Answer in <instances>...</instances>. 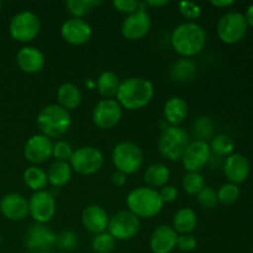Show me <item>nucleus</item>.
I'll return each instance as SVG.
<instances>
[{
	"label": "nucleus",
	"instance_id": "14",
	"mask_svg": "<svg viewBox=\"0 0 253 253\" xmlns=\"http://www.w3.org/2000/svg\"><path fill=\"white\" fill-rule=\"evenodd\" d=\"M25 247L31 253L48 252L57 242V235L43 224H34L25 234Z\"/></svg>",
	"mask_w": 253,
	"mask_h": 253
},
{
	"label": "nucleus",
	"instance_id": "16",
	"mask_svg": "<svg viewBox=\"0 0 253 253\" xmlns=\"http://www.w3.org/2000/svg\"><path fill=\"white\" fill-rule=\"evenodd\" d=\"M53 142L49 137L36 133L27 138L24 146V156L32 166H39L47 162L52 157Z\"/></svg>",
	"mask_w": 253,
	"mask_h": 253
},
{
	"label": "nucleus",
	"instance_id": "35",
	"mask_svg": "<svg viewBox=\"0 0 253 253\" xmlns=\"http://www.w3.org/2000/svg\"><path fill=\"white\" fill-rule=\"evenodd\" d=\"M204 187L205 180L199 172H188L182 179V188L189 195L197 197Z\"/></svg>",
	"mask_w": 253,
	"mask_h": 253
},
{
	"label": "nucleus",
	"instance_id": "34",
	"mask_svg": "<svg viewBox=\"0 0 253 253\" xmlns=\"http://www.w3.org/2000/svg\"><path fill=\"white\" fill-rule=\"evenodd\" d=\"M217 194V202L222 205H232L239 200L240 195H241V190L240 187L232 183H225L222 184L219 189L216 190Z\"/></svg>",
	"mask_w": 253,
	"mask_h": 253
},
{
	"label": "nucleus",
	"instance_id": "12",
	"mask_svg": "<svg viewBox=\"0 0 253 253\" xmlns=\"http://www.w3.org/2000/svg\"><path fill=\"white\" fill-rule=\"evenodd\" d=\"M123 118V108L116 99H101L94 106L91 119L94 125L100 130H111L120 123Z\"/></svg>",
	"mask_w": 253,
	"mask_h": 253
},
{
	"label": "nucleus",
	"instance_id": "42",
	"mask_svg": "<svg viewBox=\"0 0 253 253\" xmlns=\"http://www.w3.org/2000/svg\"><path fill=\"white\" fill-rule=\"evenodd\" d=\"M197 246H198L197 239H195L192 234L178 235L177 246H175V249H178L179 251L185 252V253L192 252L197 249Z\"/></svg>",
	"mask_w": 253,
	"mask_h": 253
},
{
	"label": "nucleus",
	"instance_id": "47",
	"mask_svg": "<svg viewBox=\"0 0 253 253\" xmlns=\"http://www.w3.org/2000/svg\"><path fill=\"white\" fill-rule=\"evenodd\" d=\"M143 4H145V6L161 7V6H165V5H167L168 1H166V0H163V1H145Z\"/></svg>",
	"mask_w": 253,
	"mask_h": 253
},
{
	"label": "nucleus",
	"instance_id": "6",
	"mask_svg": "<svg viewBox=\"0 0 253 253\" xmlns=\"http://www.w3.org/2000/svg\"><path fill=\"white\" fill-rule=\"evenodd\" d=\"M111 160L116 170L126 175L138 172L143 165V152L136 143L124 141L114 147Z\"/></svg>",
	"mask_w": 253,
	"mask_h": 253
},
{
	"label": "nucleus",
	"instance_id": "1",
	"mask_svg": "<svg viewBox=\"0 0 253 253\" xmlns=\"http://www.w3.org/2000/svg\"><path fill=\"white\" fill-rule=\"evenodd\" d=\"M207 31L197 22L185 21L173 29L170 46L182 58H192L199 54L207 44Z\"/></svg>",
	"mask_w": 253,
	"mask_h": 253
},
{
	"label": "nucleus",
	"instance_id": "51",
	"mask_svg": "<svg viewBox=\"0 0 253 253\" xmlns=\"http://www.w3.org/2000/svg\"><path fill=\"white\" fill-rule=\"evenodd\" d=\"M252 253H253V252H252Z\"/></svg>",
	"mask_w": 253,
	"mask_h": 253
},
{
	"label": "nucleus",
	"instance_id": "18",
	"mask_svg": "<svg viewBox=\"0 0 253 253\" xmlns=\"http://www.w3.org/2000/svg\"><path fill=\"white\" fill-rule=\"evenodd\" d=\"M222 172L225 178L232 184H241L249 179L251 174V165L246 156L241 153H232L229 157L225 158L222 165Z\"/></svg>",
	"mask_w": 253,
	"mask_h": 253
},
{
	"label": "nucleus",
	"instance_id": "21",
	"mask_svg": "<svg viewBox=\"0 0 253 253\" xmlns=\"http://www.w3.org/2000/svg\"><path fill=\"white\" fill-rule=\"evenodd\" d=\"M178 234L169 225H160L153 230L150 237L152 253H170L177 246Z\"/></svg>",
	"mask_w": 253,
	"mask_h": 253
},
{
	"label": "nucleus",
	"instance_id": "48",
	"mask_svg": "<svg viewBox=\"0 0 253 253\" xmlns=\"http://www.w3.org/2000/svg\"><path fill=\"white\" fill-rule=\"evenodd\" d=\"M2 244V237H1V235H0V245Z\"/></svg>",
	"mask_w": 253,
	"mask_h": 253
},
{
	"label": "nucleus",
	"instance_id": "44",
	"mask_svg": "<svg viewBox=\"0 0 253 253\" xmlns=\"http://www.w3.org/2000/svg\"><path fill=\"white\" fill-rule=\"evenodd\" d=\"M126 180H127V175L124 174V173L119 172V170H115V172L113 173V175H111V183H113L115 187L118 188H121L125 185Z\"/></svg>",
	"mask_w": 253,
	"mask_h": 253
},
{
	"label": "nucleus",
	"instance_id": "5",
	"mask_svg": "<svg viewBox=\"0 0 253 253\" xmlns=\"http://www.w3.org/2000/svg\"><path fill=\"white\" fill-rule=\"evenodd\" d=\"M189 135L180 126H167L158 138V151L168 161H179L189 145Z\"/></svg>",
	"mask_w": 253,
	"mask_h": 253
},
{
	"label": "nucleus",
	"instance_id": "9",
	"mask_svg": "<svg viewBox=\"0 0 253 253\" xmlns=\"http://www.w3.org/2000/svg\"><path fill=\"white\" fill-rule=\"evenodd\" d=\"M72 170L81 175H93L101 169L104 155L94 146H83L74 150L69 160Z\"/></svg>",
	"mask_w": 253,
	"mask_h": 253
},
{
	"label": "nucleus",
	"instance_id": "50",
	"mask_svg": "<svg viewBox=\"0 0 253 253\" xmlns=\"http://www.w3.org/2000/svg\"><path fill=\"white\" fill-rule=\"evenodd\" d=\"M37 253H49V252H37Z\"/></svg>",
	"mask_w": 253,
	"mask_h": 253
},
{
	"label": "nucleus",
	"instance_id": "2",
	"mask_svg": "<svg viewBox=\"0 0 253 253\" xmlns=\"http://www.w3.org/2000/svg\"><path fill=\"white\" fill-rule=\"evenodd\" d=\"M155 95V86L150 79L143 77H131L120 83L116 93V101L128 111L146 108Z\"/></svg>",
	"mask_w": 253,
	"mask_h": 253
},
{
	"label": "nucleus",
	"instance_id": "19",
	"mask_svg": "<svg viewBox=\"0 0 253 253\" xmlns=\"http://www.w3.org/2000/svg\"><path fill=\"white\" fill-rule=\"evenodd\" d=\"M0 212L11 221H21L29 215V200L19 193L5 194L0 200Z\"/></svg>",
	"mask_w": 253,
	"mask_h": 253
},
{
	"label": "nucleus",
	"instance_id": "13",
	"mask_svg": "<svg viewBox=\"0 0 253 253\" xmlns=\"http://www.w3.org/2000/svg\"><path fill=\"white\" fill-rule=\"evenodd\" d=\"M152 29V19L143 7L133 14L127 15L121 24V34L128 41H140L148 35Z\"/></svg>",
	"mask_w": 253,
	"mask_h": 253
},
{
	"label": "nucleus",
	"instance_id": "43",
	"mask_svg": "<svg viewBox=\"0 0 253 253\" xmlns=\"http://www.w3.org/2000/svg\"><path fill=\"white\" fill-rule=\"evenodd\" d=\"M158 193H160V197L161 199H162L163 204H165V203L175 202L178 198V189L174 187V185H170V184L165 185V187H162L160 190H158Z\"/></svg>",
	"mask_w": 253,
	"mask_h": 253
},
{
	"label": "nucleus",
	"instance_id": "3",
	"mask_svg": "<svg viewBox=\"0 0 253 253\" xmlns=\"http://www.w3.org/2000/svg\"><path fill=\"white\" fill-rule=\"evenodd\" d=\"M163 202L157 189L138 187L131 190L126 197V207L138 219H152L163 209Z\"/></svg>",
	"mask_w": 253,
	"mask_h": 253
},
{
	"label": "nucleus",
	"instance_id": "39",
	"mask_svg": "<svg viewBox=\"0 0 253 253\" xmlns=\"http://www.w3.org/2000/svg\"><path fill=\"white\" fill-rule=\"evenodd\" d=\"M78 235L74 234L73 231H69V230H66V231L57 235L56 245L61 250H64V251H72V250H74L78 246Z\"/></svg>",
	"mask_w": 253,
	"mask_h": 253
},
{
	"label": "nucleus",
	"instance_id": "7",
	"mask_svg": "<svg viewBox=\"0 0 253 253\" xmlns=\"http://www.w3.org/2000/svg\"><path fill=\"white\" fill-rule=\"evenodd\" d=\"M249 31L245 15L240 11H227L216 25L217 37L225 44H236L245 39Z\"/></svg>",
	"mask_w": 253,
	"mask_h": 253
},
{
	"label": "nucleus",
	"instance_id": "17",
	"mask_svg": "<svg viewBox=\"0 0 253 253\" xmlns=\"http://www.w3.org/2000/svg\"><path fill=\"white\" fill-rule=\"evenodd\" d=\"M93 35V29L90 24L84 19H71L66 20L61 26V36L67 43L73 46H82L89 42Z\"/></svg>",
	"mask_w": 253,
	"mask_h": 253
},
{
	"label": "nucleus",
	"instance_id": "46",
	"mask_svg": "<svg viewBox=\"0 0 253 253\" xmlns=\"http://www.w3.org/2000/svg\"><path fill=\"white\" fill-rule=\"evenodd\" d=\"M245 19H246L247 25L249 27H252L253 29V4L250 5L249 7L246 9V12H245Z\"/></svg>",
	"mask_w": 253,
	"mask_h": 253
},
{
	"label": "nucleus",
	"instance_id": "45",
	"mask_svg": "<svg viewBox=\"0 0 253 253\" xmlns=\"http://www.w3.org/2000/svg\"><path fill=\"white\" fill-rule=\"evenodd\" d=\"M210 4L215 7H219V9H226V7L232 6L235 1L234 0H211Z\"/></svg>",
	"mask_w": 253,
	"mask_h": 253
},
{
	"label": "nucleus",
	"instance_id": "25",
	"mask_svg": "<svg viewBox=\"0 0 253 253\" xmlns=\"http://www.w3.org/2000/svg\"><path fill=\"white\" fill-rule=\"evenodd\" d=\"M198 225V215L192 208H182L173 216L172 227L178 235L192 234Z\"/></svg>",
	"mask_w": 253,
	"mask_h": 253
},
{
	"label": "nucleus",
	"instance_id": "36",
	"mask_svg": "<svg viewBox=\"0 0 253 253\" xmlns=\"http://www.w3.org/2000/svg\"><path fill=\"white\" fill-rule=\"evenodd\" d=\"M115 244L116 240L108 231H104L95 235L91 241V249L95 253H111L115 249Z\"/></svg>",
	"mask_w": 253,
	"mask_h": 253
},
{
	"label": "nucleus",
	"instance_id": "11",
	"mask_svg": "<svg viewBox=\"0 0 253 253\" xmlns=\"http://www.w3.org/2000/svg\"><path fill=\"white\" fill-rule=\"evenodd\" d=\"M56 198L48 190L35 192L29 199V215L36 221V224H43L51 221L56 215Z\"/></svg>",
	"mask_w": 253,
	"mask_h": 253
},
{
	"label": "nucleus",
	"instance_id": "20",
	"mask_svg": "<svg viewBox=\"0 0 253 253\" xmlns=\"http://www.w3.org/2000/svg\"><path fill=\"white\" fill-rule=\"evenodd\" d=\"M46 59L41 49L35 46H24L17 51L16 64L24 73L35 74L43 69Z\"/></svg>",
	"mask_w": 253,
	"mask_h": 253
},
{
	"label": "nucleus",
	"instance_id": "23",
	"mask_svg": "<svg viewBox=\"0 0 253 253\" xmlns=\"http://www.w3.org/2000/svg\"><path fill=\"white\" fill-rule=\"evenodd\" d=\"M188 104L182 96H172L163 106V120L168 126H179L188 116Z\"/></svg>",
	"mask_w": 253,
	"mask_h": 253
},
{
	"label": "nucleus",
	"instance_id": "15",
	"mask_svg": "<svg viewBox=\"0 0 253 253\" xmlns=\"http://www.w3.org/2000/svg\"><path fill=\"white\" fill-rule=\"evenodd\" d=\"M209 142L194 140L190 141L182 156L183 167L187 172H199L211 160Z\"/></svg>",
	"mask_w": 253,
	"mask_h": 253
},
{
	"label": "nucleus",
	"instance_id": "38",
	"mask_svg": "<svg viewBox=\"0 0 253 253\" xmlns=\"http://www.w3.org/2000/svg\"><path fill=\"white\" fill-rule=\"evenodd\" d=\"M74 152V148L67 141H57L53 143V151H52V157L56 158L59 162H69L72 155Z\"/></svg>",
	"mask_w": 253,
	"mask_h": 253
},
{
	"label": "nucleus",
	"instance_id": "4",
	"mask_svg": "<svg viewBox=\"0 0 253 253\" xmlns=\"http://www.w3.org/2000/svg\"><path fill=\"white\" fill-rule=\"evenodd\" d=\"M37 126L42 135L49 138H57L67 133L72 125L71 113L58 104L44 106L37 115Z\"/></svg>",
	"mask_w": 253,
	"mask_h": 253
},
{
	"label": "nucleus",
	"instance_id": "26",
	"mask_svg": "<svg viewBox=\"0 0 253 253\" xmlns=\"http://www.w3.org/2000/svg\"><path fill=\"white\" fill-rule=\"evenodd\" d=\"M170 178V172L168 167L163 163H152L148 166L143 174L146 187H150L152 189L162 188L168 184V180Z\"/></svg>",
	"mask_w": 253,
	"mask_h": 253
},
{
	"label": "nucleus",
	"instance_id": "49",
	"mask_svg": "<svg viewBox=\"0 0 253 253\" xmlns=\"http://www.w3.org/2000/svg\"><path fill=\"white\" fill-rule=\"evenodd\" d=\"M1 6H2V4H1V1H0V11H1Z\"/></svg>",
	"mask_w": 253,
	"mask_h": 253
},
{
	"label": "nucleus",
	"instance_id": "40",
	"mask_svg": "<svg viewBox=\"0 0 253 253\" xmlns=\"http://www.w3.org/2000/svg\"><path fill=\"white\" fill-rule=\"evenodd\" d=\"M179 11L188 21L195 22V20L199 19L200 15H202V7L195 2L184 0V1L179 2Z\"/></svg>",
	"mask_w": 253,
	"mask_h": 253
},
{
	"label": "nucleus",
	"instance_id": "22",
	"mask_svg": "<svg viewBox=\"0 0 253 253\" xmlns=\"http://www.w3.org/2000/svg\"><path fill=\"white\" fill-rule=\"evenodd\" d=\"M82 224L91 234H101L106 231L109 224V216L104 208L100 205H88L82 212Z\"/></svg>",
	"mask_w": 253,
	"mask_h": 253
},
{
	"label": "nucleus",
	"instance_id": "29",
	"mask_svg": "<svg viewBox=\"0 0 253 253\" xmlns=\"http://www.w3.org/2000/svg\"><path fill=\"white\" fill-rule=\"evenodd\" d=\"M22 180L25 185L35 192H41L46 190L48 179H47V173L39 166H30L22 173Z\"/></svg>",
	"mask_w": 253,
	"mask_h": 253
},
{
	"label": "nucleus",
	"instance_id": "27",
	"mask_svg": "<svg viewBox=\"0 0 253 253\" xmlns=\"http://www.w3.org/2000/svg\"><path fill=\"white\" fill-rule=\"evenodd\" d=\"M47 179H48V184H51L53 188H62L69 183L72 179V170L69 162H56L52 163L49 166L48 170H47Z\"/></svg>",
	"mask_w": 253,
	"mask_h": 253
},
{
	"label": "nucleus",
	"instance_id": "8",
	"mask_svg": "<svg viewBox=\"0 0 253 253\" xmlns=\"http://www.w3.org/2000/svg\"><path fill=\"white\" fill-rule=\"evenodd\" d=\"M41 31L40 17L30 10H22L12 16L9 24V34L15 41L27 43L36 39Z\"/></svg>",
	"mask_w": 253,
	"mask_h": 253
},
{
	"label": "nucleus",
	"instance_id": "10",
	"mask_svg": "<svg viewBox=\"0 0 253 253\" xmlns=\"http://www.w3.org/2000/svg\"><path fill=\"white\" fill-rule=\"evenodd\" d=\"M140 229V219L128 210H121L109 217L106 230L116 241H126V240L133 239L138 234Z\"/></svg>",
	"mask_w": 253,
	"mask_h": 253
},
{
	"label": "nucleus",
	"instance_id": "24",
	"mask_svg": "<svg viewBox=\"0 0 253 253\" xmlns=\"http://www.w3.org/2000/svg\"><path fill=\"white\" fill-rule=\"evenodd\" d=\"M82 99L83 95L81 89L73 83H63L57 90L58 105L68 111L76 110L82 104Z\"/></svg>",
	"mask_w": 253,
	"mask_h": 253
},
{
	"label": "nucleus",
	"instance_id": "28",
	"mask_svg": "<svg viewBox=\"0 0 253 253\" xmlns=\"http://www.w3.org/2000/svg\"><path fill=\"white\" fill-rule=\"evenodd\" d=\"M120 79L118 74L111 71H105L98 77L95 82V86L98 89L99 94L104 99H114L120 86Z\"/></svg>",
	"mask_w": 253,
	"mask_h": 253
},
{
	"label": "nucleus",
	"instance_id": "37",
	"mask_svg": "<svg viewBox=\"0 0 253 253\" xmlns=\"http://www.w3.org/2000/svg\"><path fill=\"white\" fill-rule=\"evenodd\" d=\"M197 200L203 208L205 209H214L219 202H217V194L216 190L212 189L211 187H208L205 185L202 190L199 192V194L197 195Z\"/></svg>",
	"mask_w": 253,
	"mask_h": 253
},
{
	"label": "nucleus",
	"instance_id": "30",
	"mask_svg": "<svg viewBox=\"0 0 253 253\" xmlns=\"http://www.w3.org/2000/svg\"><path fill=\"white\" fill-rule=\"evenodd\" d=\"M197 73V66L190 58H180L172 64L169 76L177 83H185L193 79Z\"/></svg>",
	"mask_w": 253,
	"mask_h": 253
},
{
	"label": "nucleus",
	"instance_id": "41",
	"mask_svg": "<svg viewBox=\"0 0 253 253\" xmlns=\"http://www.w3.org/2000/svg\"><path fill=\"white\" fill-rule=\"evenodd\" d=\"M113 6L118 10L121 14L127 15L133 14L137 10H140L141 7H143V2L136 1V0H114Z\"/></svg>",
	"mask_w": 253,
	"mask_h": 253
},
{
	"label": "nucleus",
	"instance_id": "32",
	"mask_svg": "<svg viewBox=\"0 0 253 253\" xmlns=\"http://www.w3.org/2000/svg\"><path fill=\"white\" fill-rule=\"evenodd\" d=\"M101 5L100 0H67L66 7L68 9L72 17L84 19V16L90 14L95 7Z\"/></svg>",
	"mask_w": 253,
	"mask_h": 253
},
{
	"label": "nucleus",
	"instance_id": "31",
	"mask_svg": "<svg viewBox=\"0 0 253 253\" xmlns=\"http://www.w3.org/2000/svg\"><path fill=\"white\" fill-rule=\"evenodd\" d=\"M211 155L216 156L217 158H226L232 155L235 151V141L231 136L220 133L214 136L209 142Z\"/></svg>",
	"mask_w": 253,
	"mask_h": 253
},
{
	"label": "nucleus",
	"instance_id": "33",
	"mask_svg": "<svg viewBox=\"0 0 253 253\" xmlns=\"http://www.w3.org/2000/svg\"><path fill=\"white\" fill-rule=\"evenodd\" d=\"M193 133L197 138L195 140L208 142L214 137V123L207 115H202L193 123Z\"/></svg>",
	"mask_w": 253,
	"mask_h": 253
}]
</instances>
